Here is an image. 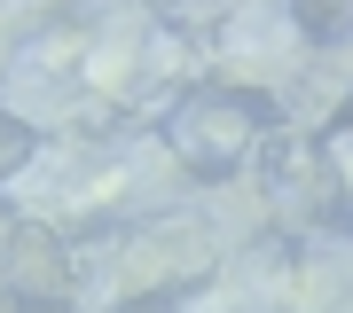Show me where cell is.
<instances>
[{
    "label": "cell",
    "instance_id": "1",
    "mask_svg": "<svg viewBox=\"0 0 353 313\" xmlns=\"http://www.w3.org/2000/svg\"><path fill=\"white\" fill-rule=\"evenodd\" d=\"M165 141H173V157L189 164L196 180H236L243 164L275 141V102L252 94V87H196V94L173 102Z\"/></svg>",
    "mask_w": 353,
    "mask_h": 313
},
{
    "label": "cell",
    "instance_id": "6",
    "mask_svg": "<svg viewBox=\"0 0 353 313\" xmlns=\"http://www.w3.org/2000/svg\"><path fill=\"white\" fill-rule=\"evenodd\" d=\"M118 313H181V298H173V290H134Z\"/></svg>",
    "mask_w": 353,
    "mask_h": 313
},
{
    "label": "cell",
    "instance_id": "3",
    "mask_svg": "<svg viewBox=\"0 0 353 313\" xmlns=\"http://www.w3.org/2000/svg\"><path fill=\"white\" fill-rule=\"evenodd\" d=\"M314 180H322V212L353 235V110H338L314 133Z\"/></svg>",
    "mask_w": 353,
    "mask_h": 313
},
{
    "label": "cell",
    "instance_id": "4",
    "mask_svg": "<svg viewBox=\"0 0 353 313\" xmlns=\"http://www.w3.org/2000/svg\"><path fill=\"white\" fill-rule=\"evenodd\" d=\"M290 24L314 39V47H330V39L353 32V0H290Z\"/></svg>",
    "mask_w": 353,
    "mask_h": 313
},
{
    "label": "cell",
    "instance_id": "5",
    "mask_svg": "<svg viewBox=\"0 0 353 313\" xmlns=\"http://www.w3.org/2000/svg\"><path fill=\"white\" fill-rule=\"evenodd\" d=\"M32 157H39V125H32V118H16V110H0V188L24 173Z\"/></svg>",
    "mask_w": 353,
    "mask_h": 313
},
{
    "label": "cell",
    "instance_id": "8",
    "mask_svg": "<svg viewBox=\"0 0 353 313\" xmlns=\"http://www.w3.org/2000/svg\"><path fill=\"white\" fill-rule=\"evenodd\" d=\"M345 110H353V102H345Z\"/></svg>",
    "mask_w": 353,
    "mask_h": 313
},
{
    "label": "cell",
    "instance_id": "7",
    "mask_svg": "<svg viewBox=\"0 0 353 313\" xmlns=\"http://www.w3.org/2000/svg\"><path fill=\"white\" fill-rule=\"evenodd\" d=\"M0 313H24V305H16V290H8V282H0Z\"/></svg>",
    "mask_w": 353,
    "mask_h": 313
},
{
    "label": "cell",
    "instance_id": "2",
    "mask_svg": "<svg viewBox=\"0 0 353 313\" xmlns=\"http://www.w3.org/2000/svg\"><path fill=\"white\" fill-rule=\"evenodd\" d=\"M0 282L16 290L24 313L63 305V298H71V250H63V235L39 227V219H16V227H8V250H0Z\"/></svg>",
    "mask_w": 353,
    "mask_h": 313
}]
</instances>
